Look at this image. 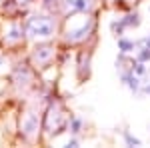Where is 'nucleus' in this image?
Segmentation results:
<instances>
[{"mask_svg":"<svg viewBox=\"0 0 150 148\" xmlns=\"http://www.w3.org/2000/svg\"><path fill=\"white\" fill-rule=\"evenodd\" d=\"M96 28L94 12H70L60 20V38L68 48H88V42L96 38Z\"/></svg>","mask_w":150,"mask_h":148,"instance_id":"f257e3e1","label":"nucleus"},{"mask_svg":"<svg viewBox=\"0 0 150 148\" xmlns=\"http://www.w3.org/2000/svg\"><path fill=\"white\" fill-rule=\"evenodd\" d=\"M26 38L32 42H46L52 40L56 34H60V16L50 10L34 12L24 22Z\"/></svg>","mask_w":150,"mask_h":148,"instance_id":"f03ea898","label":"nucleus"},{"mask_svg":"<svg viewBox=\"0 0 150 148\" xmlns=\"http://www.w3.org/2000/svg\"><path fill=\"white\" fill-rule=\"evenodd\" d=\"M70 112L62 100H48V106L42 114V130L48 136H58L64 130H68Z\"/></svg>","mask_w":150,"mask_h":148,"instance_id":"7ed1b4c3","label":"nucleus"},{"mask_svg":"<svg viewBox=\"0 0 150 148\" xmlns=\"http://www.w3.org/2000/svg\"><path fill=\"white\" fill-rule=\"evenodd\" d=\"M54 58H56V46L46 40V42H36V46L30 50L28 60L34 70H44L54 64Z\"/></svg>","mask_w":150,"mask_h":148,"instance_id":"20e7f679","label":"nucleus"},{"mask_svg":"<svg viewBox=\"0 0 150 148\" xmlns=\"http://www.w3.org/2000/svg\"><path fill=\"white\" fill-rule=\"evenodd\" d=\"M40 130H42V116L34 108H26L20 114V136L26 142H34L40 136Z\"/></svg>","mask_w":150,"mask_h":148,"instance_id":"39448f33","label":"nucleus"},{"mask_svg":"<svg viewBox=\"0 0 150 148\" xmlns=\"http://www.w3.org/2000/svg\"><path fill=\"white\" fill-rule=\"evenodd\" d=\"M26 42V28H24V22L20 20H12L6 30H4V36H2V44L6 48H18L20 44Z\"/></svg>","mask_w":150,"mask_h":148,"instance_id":"423d86ee","label":"nucleus"},{"mask_svg":"<svg viewBox=\"0 0 150 148\" xmlns=\"http://www.w3.org/2000/svg\"><path fill=\"white\" fill-rule=\"evenodd\" d=\"M36 80V74H34V68H32V64H16L14 70H12V82H14V86L16 88H30L32 84H34Z\"/></svg>","mask_w":150,"mask_h":148,"instance_id":"0eeeda50","label":"nucleus"},{"mask_svg":"<svg viewBox=\"0 0 150 148\" xmlns=\"http://www.w3.org/2000/svg\"><path fill=\"white\" fill-rule=\"evenodd\" d=\"M96 0H60V18L70 12H94Z\"/></svg>","mask_w":150,"mask_h":148,"instance_id":"6e6552de","label":"nucleus"},{"mask_svg":"<svg viewBox=\"0 0 150 148\" xmlns=\"http://www.w3.org/2000/svg\"><path fill=\"white\" fill-rule=\"evenodd\" d=\"M84 118L82 116H78V114H70L68 118V132L72 134V136H80L82 130H84Z\"/></svg>","mask_w":150,"mask_h":148,"instance_id":"1a4fd4ad","label":"nucleus"},{"mask_svg":"<svg viewBox=\"0 0 150 148\" xmlns=\"http://www.w3.org/2000/svg\"><path fill=\"white\" fill-rule=\"evenodd\" d=\"M122 22L126 26V30L130 28H138L142 24V18H140V12L138 10H126V14L122 16Z\"/></svg>","mask_w":150,"mask_h":148,"instance_id":"9d476101","label":"nucleus"},{"mask_svg":"<svg viewBox=\"0 0 150 148\" xmlns=\"http://www.w3.org/2000/svg\"><path fill=\"white\" fill-rule=\"evenodd\" d=\"M116 44H118V50L124 52V54H132L136 50V40H132L128 36H118L116 38Z\"/></svg>","mask_w":150,"mask_h":148,"instance_id":"9b49d317","label":"nucleus"},{"mask_svg":"<svg viewBox=\"0 0 150 148\" xmlns=\"http://www.w3.org/2000/svg\"><path fill=\"white\" fill-rule=\"evenodd\" d=\"M110 32L118 38V36H124V32H126V26H124V22H122V18H116V20H112L110 22Z\"/></svg>","mask_w":150,"mask_h":148,"instance_id":"f8f14e48","label":"nucleus"},{"mask_svg":"<svg viewBox=\"0 0 150 148\" xmlns=\"http://www.w3.org/2000/svg\"><path fill=\"white\" fill-rule=\"evenodd\" d=\"M122 138H124V144L126 146H142V142H140V138L132 136L128 130H122Z\"/></svg>","mask_w":150,"mask_h":148,"instance_id":"ddd939ff","label":"nucleus"},{"mask_svg":"<svg viewBox=\"0 0 150 148\" xmlns=\"http://www.w3.org/2000/svg\"><path fill=\"white\" fill-rule=\"evenodd\" d=\"M134 74L140 76V78H144V76L148 74V66H146V62H138V60H136V64H134Z\"/></svg>","mask_w":150,"mask_h":148,"instance_id":"4468645a","label":"nucleus"},{"mask_svg":"<svg viewBox=\"0 0 150 148\" xmlns=\"http://www.w3.org/2000/svg\"><path fill=\"white\" fill-rule=\"evenodd\" d=\"M140 94H146V96H150V72L142 78V90H140Z\"/></svg>","mask_w":150,"mask_h":148,"instance_id":"2eb2a0df","label":"nucleus"},{"mask_svg":"<svg viewBox=\"0 0 150 148\" xmlns=\"http://www.w3.org/2000/svg\"><path fill=\"white\" fill-rule=\"evenodd\" d=\"M66 146H68V148H76V146H80V140H78V136H72L68 142H66Z\"/></svg>","mask_w":150,"mask_h":148,"instance_id":"dca6fc26","label":"nucleus"},{"mask_svg":"<svg viewBox=\"0 0 150 148\" xmlns=\"http://www.w3.org/2000/svg\"><path fill=\"white\" fill-rule=\"evenodd\" d=\"M12 2H14V4H16L18 8H22V6H28V4H30L32 0H12Z\"/></svg>","mask_w":150,"mask_h":148,"instance_id":"f3484780","label":"nucleus"},{"mask_svg":"<svg viewBox=\"0 0 150 148\" xmlns=\"http://www.w3.org/2000/svg\"><path fill=\"white\" fill-rule=\"evenodd\" d=\"M2 64H4V56H0V66H2Z\"/></svg>","mask_w":150,"mask_h":148,"instance_id":"a211bd4d","label":"nucleus"}]
</instances>
